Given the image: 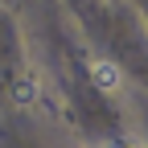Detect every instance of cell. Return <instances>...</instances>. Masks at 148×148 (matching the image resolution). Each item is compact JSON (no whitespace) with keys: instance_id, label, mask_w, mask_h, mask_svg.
I'll return each instance as SVG.
<instances>
[{"instance_id":"cell-2","label":"cell","mask_w":148,"mask_h":148,"mask_svg":"<svg viewBox=\"0 0 148 148\" xmlns=\"http://www.w3.org/2000/svg\"><path fill=\"white\" fill-rule=\"evenodd\" d=\"M12 99L21 103V107L37 103V78H33V74H21V78H16V86H12Z\"/></svg>"},{"instance_id":"cell-1","label":"cell","mask_w":148,"mask_h":148,"mask_svg":"<svg viewBox=\"0 0 148 148\" xmlns=\"http://www.w3.org/2000/svg\"><path fill=\"white\" fill-rule=\"evenodd\" d=\"M119 66L115 62H107V58H95L90 62V82H95L99 90H119Z\"/></svg>"}]
</instances>
